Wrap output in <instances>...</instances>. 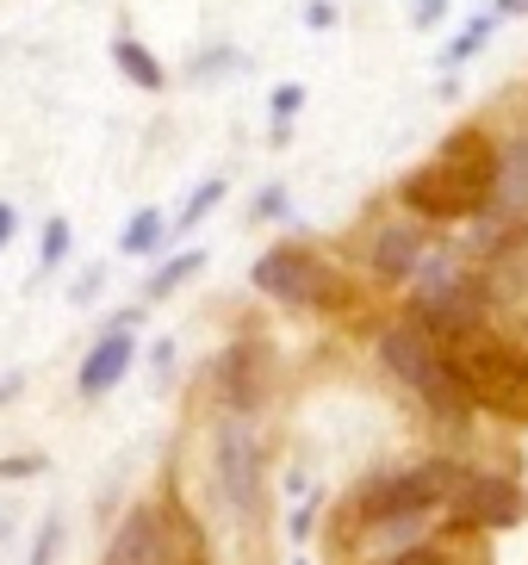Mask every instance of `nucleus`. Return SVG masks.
I'll return each instance as SVG.
<instances>
[{"instance_id":"obj_21","label":"nucleus","mask_w":528,"mask_h":565,"mask_svg":"<svg viewBox=\"0 0 528 565\" xmlns=\"http://www.w3.org/2000/svg\"><path fill=\"white\" fill-rule=\"evenodd\" d=\"M447 7H454V0H411V25L416 32H435L447 19Z\"/></svg>"},{"instance_id":"obj_10","label":"nucleus","mask_w":528,"mask_h":565,"mask_svg":"<svg viewBox=\"0 0 528 565\" xmlns=\"http://www.w3.org/2000/svg\"><path fill=\"white\" fill-rule=\"evenodd\" d=\"M162 515L149 510H131L125 515V529L113 534V553H106V565H162Z\"/></svg>"},{"instance_id":"obj_6","label":"nucleus","mask_w":528,"mask_h":565,"mask_svg":"<svg viewBox=\"0 0 528 565\" xmlns=\"http://www.w3.org/2000/svg\"><path fill=\"white\" fill-rule=\"evenodd\" d=\"M454 484H461V472H454V466H416V472H404V479L373 484V491L361 498V515H367V522L416 515V510H430V503H442Z\"/></svg>"},{"instance_id":"obj_23","label":"nucleus","mask_w":528,"mask_h":565,"mask_svg":"<svg viewBox=\"0 0 528 565\" xmlns=\"http://www.w3.org/2000/svg\"><path fill=\"white\" fill-rule=\"evenodd\" d=\"M56 541H63V529H56V515H50L44 529H38V547H32V565H50V553H56Z\"/></svg>"},{"instance_id":"obj_12","label":"nucleus","mask_w":528,"mask_h":565,"mask_svg":"<svg viewBox=\"0 0 528 565\" xmlns=\"http://www.w3.org/2000/svg\"><path fill=\"white\" fill-rule=\"evenodd\" d=\"M262 373H267V361L255 349H231L224 354V398H231L236 411H249V404L262 398Z\"/></svg>"},{"instance_id":"obj_5","label":"nucleus","mask_w":528,"mask_h":565,"mask_svg":"<svg viewBox=\"0 0 528 565\" xmlns=\"http://www.w3.org/2000/svg\"><path fill=\"white\" fill-rule=\"evenodd\" d=\"M479 311H485V292H479V286L461 280V274H442V280H430L423 292H416L411 323H416V330H430L435 342H461V335H473Z\"/></svg>"},{"instance_id":"obj_16","label":"nucleus","mask_w":528,"mask_h":565,"mask_svg":"<svg viewBox=\"0 0 528 565\" xmlns=\"http://www.w3.org/2000/svg\"><path fill=\"white\" fill-rule=\"evenodd\" d=\"M199 267H205V249H181V255H168V262L156 267V274H149V299H168L175 286L193 280Z\"/></svg>"},{"instance_id":"obj_8","label":"nucleus","mask_w":528,"mask_h":565,"mask_svg":"<svg viewBox=\"0 0 528 565\" xmlns=\"http://www.w3.org/2000/svg\"><path fill=\"white\" fill-rule=\"evenodd\" d=\"M131 361H137V342H131V330H106L87 349V361H82V398H99V392H113L125 373H131Z\"/></svg>"},{"instance_id":"obj_14","label":"nucleus","mask_w":528,"mask_h":565,"mask_svg":"<svg viewBox=\"0 0 528 565\" xmlns=\"http://www.w3.org/2000/svg\"><path fill=\"white\" fill-rule=\"evenodd\" d=\"M113 63L125 68V82L149 87V94L162 87V63H156V56H149L144 44H137V38H113Z\"/></svg>"},{"instance_id":"obj_7","label":"nucleus","mask_w":528,"mask_h":565,"mask_svg":"<svg viewBox=\"0 0 528 565\" xmlns=\"http://www.w3.org/2000/svg\"><path fill=\"white\" fill-rule=\"evenodd\" d=\"M218 472H224V491H231L236 510H255V491H262V454H255V435L243 423L224 429L218 441Z\"/></svg>"},{"instance_id":"obj_1","label":"nucleus","mask_w":528,"mask_h":565,"mask_svg":"<svg viewBox=\"0 0 528 565\" xmlns=\"http://www.w3.org/2000/svg\"><path fill=\"white\" fill-rule=\"evenodd\" d=\"M497 193V150L485 131H454L430 168H416L398 186V200L423 217H473Z\"/></svg>"},{"instance_id":"obj_17","label":"nucleus","mask_w":528,"mask_h":565,"mask_svg":"<svg viewBox=\"0 0 528 565\" xmlns=\"http://www.w3.org/2000/svg\"><path fill=\"white\" fill-rule=\"evenodd\" d=\"M298 106H305V87H298V82H281V87H274V100H267V113H274V143H286Z\"/></svg>"},{"instance_id":"obj_26","label":"nucleus","mask_w":528,"mask_h":565,"mask_svg":"<svg viewBox=\"0 0 528 565\" xmlns=\"http://www.w3.org/2000/svg\"><path fill=\"white\" fill-rule=\"evenodd\" d=\"M305 19H311V32H330V25H336V7H330V0H317Z\"/></svg>"},{"instance_id":"obj_22","label":"nucleus","mask_w":528,"mask_h":565,"mask_svg":"<svg viewBox=\"0 0 528 565\" xmlns=\"http://www.w3.org/2000/svg\"><path fill=\"white\" fill-rule=\"evenodd\" d=\"M231 68H236V51H212V56L193 63V82H218V75H231Z\"/></svg>"},{"instance_id":"obj_18","label":"nucleus","mask_w":528,"mask_h":565,"mask_svg":"<svg viewBox=\"0 0 528 565\" xmlns=\"http://www.w3.org/2000/svg\"><path fill=\"white\" fill-rule=\"evenodd\" d=\"M492 32H497V13L473 19V25H466V32L454 38V44H447V56H442V63H466V56L479 51V44H485V38H492Z\"/></svg>"},{"instance_id":"obj_2","label":"nucleus","mask_w":528,"mask_h":565,"mask_svg":"<svg viewBox=\"0 0 528 565\" xmlns=\"http://www.w3.org/2000/svg\"><path fill=\"white\" fill-rule=\"evenodd\" d=\"M447 366L473 404L510 416V423H528V349L497 342V335H461L447 349Z\"/></svg>"},{"instance_id":"obj_4","label":"nucleus","mask_w":528,"mask_h":565,"mask_svg":"<svg viewBox=\"0 0 528 565\" xmlns=\"http://www.w3.org/2000/svg\"><path fill=\"white\" fill-rule=\"evenodd\" d=\"M380 361L392 366L404 385H416V392H423V398H430L442 416L461 411V404H473V398L461 392V380H454V366H447V349L435 342L430 330H416V323L380 335Z\"/></svg>"},{"instance_id":"obj_27","label":"nucleus","mask_w":528,"mask_h":565,"mask_svg":"<svg viewBox=\"0 0 528 565\" xmlns=\"http://www.w3.org/2000/svg\"><path fill=\"white\" fill-rule=\"evenodd\" d=\"M13 231H19V212L7 200H0V249H7V243H13Z\"/></svg>"},{"instance_id":"obj_24","label":"nucleus","mask_w":528,"mask_h":565,"mask_svg":"<svg viewBox=\"0 0 528 565\" xmlns=\"http://www.w3.org/2000/svg\"><path fill=\"white\" fill-rule=\"evenodd\" d=\"M286 212V186H262L255 193V217H281Z\"/></svg>"},{"instance_id":"obj_13","label":"nucleus","mask_w":528,"mask_h":565,"mask_svg":"<svg viewBox=\"0 0 528 565\" xmlns=\"http://www.w3.org/2000/svg\"><path fill=\"white\" fill-rule=\"evenodd\" d=\"M497 205H510V212H522L528 205V137H516L510 150H497Z\"/></svg>"},{"instance_id":"obj_19","label":"nucleus","mask_w":528,"mask_h":565,"mask_svg":"<svg viewBox=\"0 0 528 565\" xmlns=\"http://www.w3.org/2000/svg\"><path fill=\"white\" fill-rule=\"evenodd\" d=\"M218 200H224V181H199V186H193V193H187V212H181V217H175V224H181V231H187V224H199V217L212 212V205H218Z\"/></svg>"},{"instance_id":"obj_9","label":"nucleus","mask_w":528,"mask_h":565,"mask_svg":"<svg viewBox=\"0 0 528 565\" xmlns=\"http://www.w3.org/2000/svg\"><path fill=\"white\" fill-rule=\"evenodd\" d=\"M522 503L504 479H461V522L466 529H510Z\"/></svg>"},{"instance_id":"obj_11","label":"nucleus","mask_w":528,"mask_h":565,"mask_svg":"<svg viewBox=\"0 0 528 565\" xmlns=\"http://www.w3.org/2000/svg\"><path fill=\"white\" fill-rule=\"evenodd\" d=\"M416 262H423V231H416V224H386V231L373 236V267H380L386 280L416 274Z\"/></svg>"},{"instance_id":"obj_20","label":"nucleus","mask_w":528,"mask_h":565,"mask_svg":"<svg viewBox=\"0 0 528 565\" xmlns=\"http://www.w3.org/2000/svg\"><path fill=\"white\" fill-rule=\"evenodd\" d=\"M68 255V217H50L44 224V267H56Z\"/></svg>"},{"instance_id":"obj_15","label":"nucleus","mask_w":528,"mask_h":565,"mask_svg":"<svg viewBox=\"0 0 528 565\" xmlns=\"http://www.w3.org/2000/svg\"><path fill=\"white\" fill-rule=\"evenodd\" d=\"M162 236H168V217L156 212V205H144V212H131V224H125V255H156L162 249Z\"/></svg>"},{"instance_id":"obj_25","label":"nucleus","mask_w":528,"mask_h":565,"mask_svg":"<svg viewBox=\"0 0 528 565\" xmlns=\"http://www.w3.org/2000/svg\"><path fill=\"white\" fill-rule=\"evenodd\" d=\"M392 565H447V559H442L435 547H411V553H398Z\"/></svg>"},{"instance_id":"obj_28","label":"nucleus","mask_w":528,"mask_h":565,"mask_svg":"<svg viewBox=\"0 0 528 565\" xmlns=\"http://www.w3.org/2000/svg\"><path fill=\"white\" fill-rule=\"evenodd\" d=\"M492 13H497V19H516V13H528V0H497Z\"/></svg>"},{"instance_id":"obj_3","label":"nucleus","mask_w":528,"mask_h":565,"mask_svg":"<svg viewBox=\"0 0 528 565\" xmlns=\"http://www.w3.org/2000/svg\"><path fill=\"white\" fill-rule=\"evenodd\" d=\"M255 286H262L267 299L298 305V311H342V305L355 299V286H348L317 249H298V243L267 249L262 262H255Z\"/></svg>"}]
</instances>
